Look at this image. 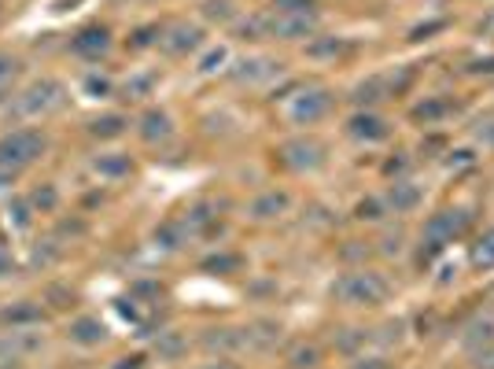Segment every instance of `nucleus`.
Returning <instances> with one entry per match:
<instances>
[{"mask_svg":"<svg viewBox=\"0 0 494 369\" xmlns=\"http://www.w3.org/2000/svg\"><path fill=\"white\" fill-rule=\"evenodd\" d=\"M155 354L163 358V362H177V358H184L188 354V336L184 332H177V329H166V332H159L155 336Z\"/></svg>","mask_w":494,"mask_h":369,"instance_id":"23","label":"nucleus"},{"mask_svg":"<svg viewBox=\"0 0 494 369\" xmlns=\"http://www.w3.org/2000/svg\"><path fill=\"white\" fill-rule=\"evenodd\" d=\"M369 343H373V332H369V329H343V332L336 336V351H343V354H351V358H358Z\"/></svg>","mask_w":494,"mask_h":369,"instance_id":"27","label":"nucleus"},{"mask_svg":"<svg viewBox=\"0 0 494 369\" xmlns=\"http://www.w3.org/2000/svg\"><path fill=\"white\" fill-rule=\"evenodd\" d=\"M280 166H288L291 174H314L325 166V144L318 137H291L280 144Z\"/></svg>","mask_w":494,"mask_h":369,"instance_id":"7","label":"nucleus"},{"mask_svg":"<svg viewBox=\"0 0 494 369\" xmlns=\"http://www.w3.org/2000/svg\"><path fill=\"white\" fill-rule=\"evenodd\" d=\"M92 170L100 174V177H130L133 174V159L130 155H122V152H108V155H96L92 159Z\"/></svg>","mask_w":494,"mask_h":369,"instance_id":"24","label":"nucleus"},{"mask_svg":"<svg viewBox=\"0 0 494 369\" xmlns=\"http://www.w3.org/2000/svg\"><path fill=\"white\" fill-rule=\"evenodd\" d=\"M403 332H406V322H387L380 332H373V343H380V347H399L403 343Z\"/></svg>","mask_w":494,"mask_h":369,"instance_id":"34","label":"nucleus"},{"mask_svg":"<svg viewBox=\"0 0 494 369\" xmlns=\"http://www.w3.org/2000/svg\"><path fill=\"white\" fill-rule=\"evenodd\" d=\"M226 59H229V52H226L222 45H218V48H211V52L204 56V63H200V74H215V70H218Z\"/></svg>","mask_w":494,"mask_h":369,"instance_id":"39","label":"nucleus"},{"mask_svg":"<svg viewBox=\"0 0 494 369\" xmlns=\"http://www.w3.org/2000/svg\"><path fill=\"white\" fill-rule=\"evenodd\" d=\"M347 52H351V45L343 37H310L307 41V56L310 59H340Z\"/></svg>","mask_w":494,"mask_h":369,"instance_id":"25","label":"nucleus"},{"mask_svg":"<svg viewBox=\"0 0 494 369\" xmlns=\"http://www.w3.org/2000/svg\"><path fill=\"white\" fill-rule=\"evenodd\" d=\"M476 34H483V37H494V8L476 23Z\"/></svg>","mask_w":494,"mask_h":369,"instance_id":"46","label":"nucleus"},{"mask_svg":"<svg viewBox=\"0 0 494 369\" xmlns=\"http://www.w3.org/2000/svg\"><path fill=\"white\" fill-rule=\"evenodd\" d=\"M240 266H244L240 255H211V258H204V269L207 273H236Z\"/></svg>","mask_w":494,"mask_h":369,"instance_id":"33","label":"nucleus"},{"mask_svg":"<svg viewBox=\"0 0 494 369\" xmlns=\"http://www.w3.org/2000/svg\"><path fill=\"white\" fill-rule=\"evenodd\" d=\"M159 34H163L159 26H141V30L133 34V41H130V45H133V48H148V45H159Z\"/></svg>","mask_w":494,"mask_h":369,"instance_id":"40","label":"nucleus"},{"mask_svg":"<svg viewBox=\"0 0 494 369\" xmlns=\"http://www.w3.org/2000/svg\"><path fill=\"white\" fill-rule=\"evenodd\" d=\"M403 251H406V233H403V229H387V233L380 237V255L399 258Z\"/></svg>","mask_w":494,"mask_h":369,"instance_id":"30","label":"nucleus"},{"mask_svg":"<svg viewBox=\"0 0 494 369\" xmlns=\"http://www.w3.org/2000/svg\"><path fill=\"white\" fill-rule=\"evenodd\" d=\"M126 115H100V119H92L89 122V133L92 137H100V141H115V137H122L126 133Z\"/></svg>","mask_w":494,"mask_h":369,"instance_id":"26","label":"nucleus"},{"mask_svg":"<svg viewBox=\"0 0 494 369\" xmlns=\"http://www.w3.org/2000/svg\"><path fill=\"white\" fill-rule=\"evenodd\" d=\"M137 133L144 144H166L173 137V119L163 111V108H148L141 119H137Z\"/></svg>","mask_w":494,"mask_h":369,"instance_id":"15","label":"nucleus"},{"mask_svg":"<svg viewBox=\"0 0 494 369\" xmlns=\"http://www.w3.org/2000/svg\"><path fill=\"white\" fill-rule=\"evenodd\" d=\"M200 369H240L233 358H215V362H207V365H200Z\"/></svg>","mask_w":494,"mask_h":369,"instance_id":"51","label":"nucleus"},{"mask_svg":"<svg viewBox=\"0 0 494 369\" xmlns=\"http://www.w3.org/2000/svg\"><path fill=\"white\" fill-rule=\"evenodd\" d=\"M468 229H472V215L465 207H439L436 215H428V222L421 229V240H428V244L447 251L454 240L468 237Z\"/></svg>","mask_w":494,"mask_h":369,"instance_id":"6","label":"nucleus"},{"mask_svg":"<svg viewBox=\"0 0 494 369\" xmlns=\"http://www.w3.org/2000/svg\"><path fill=\"white\" fill-rule=\"evenodd\" d=\"M288 365H291V369H318V365H321V347H318V343H300V347H291Z\"/></svg>","mask_w":494,"mask_h":369,"instance_id":"28","label":"nucleus"},{"mask_svg":"<svg viewBox=\"0 0 494 369\" xmlns=\"http://www.w3.org/2000/svg\"><path fill=\"white\" fill-rule=\"evenodd\" d=\"M41 343H45V336L41 332H34V329H12V332H5L0 336V358H23V354H34V351H41Z\"/></svg>","mask_w":494,"mask_h":369,"instance_id":"16","label":"nucleus"},{"mask_svg":"<svg viewBox=\"0 0 494 369\" xmlns=\"http://www.w3.org/2000/svg\"><path fill=\"white\" fill-rule=\"evenodd\" d=\"M12 269H16V262H12V255L0 248V281H5V277H12Z\"/></svg>","mask_w":494,"mask_h":369,"instance_id":"48","label":"nucleus"},{"mask_svg":"<svg viewBox=\"0 0 494 369\" xmlns=\"http://www.w3.org/2000/svg\"><path fill=\"white\" fill-rule=\"evenodd\" d=\"M351 369H394V362L387 358V354H358L354 362H351Z\"/></svg>","mask_w":494,"mask_h":369,"instance_id":"36","label":"nucleus"},{"mask_svg":"<svg viewBox=\"0 0 494 369\" xmlns=\"http://www.w3.org/2000/svg\"><path fill=\"white\" fill-rule=\"evenodd\" d=\"M465 74H468V78H494V52L468 59V63H465Z\"/></svg>","mask_w":494,"mask_h":369,"instance_id":"35","label":"nucleus"},{"mask_svg":"<svg viewBox=\"0 0 494 369\" xmlns=\"http://www.w3.org/2000/svg\"><path fill=\"white\" fill-rule=\"evenodd\" d=\"M244 332V351H273L280 343V325L269 318H258L251 325H240Z\"/></svg>","mask_w":494,"mask_h":369,"instance_id":"17","label":"nucleus"},{"mask_svg":"<svg viewBox=\"0 0 494 369\" xmlns=\"http://www.w3.org/2000/svg\"><path fill=\"white\" fill-rule=\"evenodd\" d=\"M184 237H188V229H184L181 222H163V226L155 229V244H159V248H166V251L181 248V244H184Z\"/></svg>","mask_w":494,"mask_h":369,"instance_id":"29","label":"nucleus"},{"mask_svg":"<svg viewBox=\"0 0 494 369\" xmlns=\"http://www.w3.org/2000/svg\"><path fill=\"white\" fill-rule=\"evenodd\" d=\"M67 336H70L74 343H81V347H100V343L108 340V325H104L100 318H92V314H81V318L70 322Z\"/></svg>","mask_w":494,"mask_h":369,"instance_id":"18","label":"nucleus"},{"mask_svg":"<svg viewBox=\"0 0 494 369\" xmlns=\"http://www.w3.org/2000/svg\"><path fill=\"white\" fill-rule=\"evenodd\" d=\"M457 111V104H450L447 97H425L421 104H414L410 108V119L417 122V126H439L447 115H454Z\"/></svg>","mask_w":494,"mask_h":369,"instance_id":"20","label":"nucleus"},{"mask_svg":"<svg viewBox=\"0 0 494 369\" xmlns=\"http://www.w3.org/2000/svg\"><path fill=\"white\" fill-rule=\"evenodd\" d=\"M472 137H476L483 148H490V152H494V115L479 119V122H476V130H472Z\"/></svg>","mask_w":494,"mask_h":369,"instance_id":"37","label":"nucleus"},{"mask_svg":"<svg viewBox=\"0 0 494 369\" xmlns=\"http://www.w3.org/2000/svg\"><path fill=\"white\" fill-rule=\"evenodd\" d=\"M384 215H387V207H384L380 196H369V200H362V204L354 207V218H358V222H380Z\"/></svg>","mask_w":494,"mask_h":369,"instance_id":"32","label":"nucleus"},{"mask_svg":"<svg viewBox=\"0 0 494 369\" xmlns=\"http://www.w3.org/2000/svg\"><path fill=\"white\" fill-rule=\"evenodd\" d=\"M332 104H336L332 89H325V85H300L291 97H284V119L291 126H318L321 119H329Z\"/></svg>","mask_w":494,"mask_h":369,"instance_id":"2","label":"nucleus"},{"mask_svg":"<svg viewBox=\"0 0 494 369\" xmlns=\"http://www.w3.org/2000/svg\"><path fill=\"white\" fill-rule=\"evenodd\" d=\"M12 211H16V222L19 226H30V200H16Z\"/></svg>","mask_w":494,"mask_h":369,"instance_id":"45","label":"nucleus"},{"mask_svg":"<svg viewBox=\"0 0 494 369\" xmlns=\"http://www.w3.org/2000/svg\"><path fill=\"white\" fill-rule=\"evenodd\" d=\"M288 207H291V196H288V193H280V189H269V193H262V196H255V200H251L247 215H251L255 222H273V218H280Z\"/></svg>","mask_w":494,"mask_h":369,"instance_id":"19","label":"nucleus"},{"mask_svg":"<svg viewBox=\"0 0 494 369\" xmlns=\"http://www.w3.org/2000/svg\"><path fill=\"white\" fill-rule=\"evenodd\" d=\"M387 296H391V281H387L384 273L365 269V266L347 269V273H340L336 281H332V300H336V303H343V307L369 311V307L387 303Z\"/></svg>","mask_w":494,"mask_h":369,"instance_id":"1","label":"nucleus"},{"mask_svg":"<svg viewBox=\"0 0 494 369\" xmlns=\"http://www.w3.org/2000/svg\"><path fill=\"white\" fill-rule=\"evenodd\" d=\"M30 207L34 211H56L59 207V193L52 189V184H37V189L30 193Z\"/></svg>","mask_w":494,"mask_h":369,"instance_id":"31","label":"nucleus"},{"mask_svg":"<svg viewBox=\"0 0 494 369\" xmlns=\"http://www.w3.org/2000/svg\"><path fill=\"white\" fill-rule=\"evenodd\" d=\"M280 59H269V56H244L233 70H229V78L236 81V85H262V81H273V78H280Z\"/></svg>","mask_w":494,"mask_h":369,"instance_id":"12","label":"nucleus"},{"mask_svg":"<svg viewBox=\"0 0 494 369\" xmlns=\"http://www.w3.org/2000/svg\"><path fill=\"white\" fill-rule=\"evenodd\" d=\"M269 8H277V12H318V0H273Z\"/></svg>","mask_w":494,"mask_h":369,"instance_id":"38","label":"nucleus"},{"mask_svg":"<svg viewBox=\"0 0 494 369\" xmlns=\"http://www.w3.org/2000/svg\"><path fill=\"white\" fill-rule=\"evenodd\" d=\"M468 358H472V369H494V343L476 351V354H468Z\"/></svg>","mask_w":494,"mask_h":369,"instance_id":"44","label":"nucleus"},{"mask_svg":"<svg viewBox=\"0 0 494 369\" xmlns=\"http://www.w3.org/2000/svg\"><path fill=\"white\" fill-rule=\"evenodd\" d=\"M258 37H273V41H310L318 37V12H262L255 16Z\"/></svg>","mask_w":494,"mask_h":369,"instance_id":"4","label":"nucleus"},{"mask_svg":"<svg viewBox=\"0 0 494 369\" xmlns=\"http://www.w3.org/2000/svg\"><path fill=\"white\" fill-rule=\"evenodd\" d=\"M115 369H144V358L141 354H133V358H119V365Z\"/></svg>","mask_w":494,"mask_h":369,"instance_id":"50","label":"nucleus"},{"mask_svg":"<svg viewBox=\"0 0 494 369\" xmlns=\"http://www.w3.org/2000/svg\"><path fill=\"white\" fill-rule=\"evenodd\" d=\"M0 322L12 325V329H34V325H41V322H45V311H41L37 303L23 300V303H16V307H8L5 314H0Z\"/></svg>","mask_w":494,"mask_h":369,"instance_id":"22","label":"nucleus"},{"mask_svg":"<svg viewBox=\"0 0 494 369\" xmlns=\"http://www.w3.org/2000/svg\"><path fill=\"white\" fill-rule=\"evenodd\" d=\"M457 343H461V351H465V354H476V351L490 347V343H494V307L476 311V314L461 325Z\"/></svg>","mask_w":494,"mask_h":369,"instance_id":"10","label":"nucleus"},{"mask_svg":"<svg viewBox=\"0 0 494 369\" xmlns=\"http://www.w3.org/2000/svg\"><path fill=\"white\" fill-rule=\"evenodd\" d=\"M12 177H16V174H8V170H0V189H5V184H12Z\"/></svg>","mask_w":494,"mask_h":369,"instance_id":"52","label":"nucleus"},{"mask_svg":"<svg viewBox=\"0 0 494 369\" xmlns=\"http://www.w3.org/2000/svg\"><path fill=\"white\" fill-rule=\"evenodd\" d=\"M85 92H89V97H108V92H111V81L89 74V78H85Z\"/></svg>","mask_w":494,"mask_h":369,"instance_id":"42","label":"nucleus"},{"mask_svg":"<svg viewBox=\"0 0 494 369\" xmlns=\"http://www.w3.org/2000/svg\"><path fill=\"white\" fill-rule=\"evenodd\" d=\"M468 266H472L476 273H490V269H494V226L483 229V233L468 244Z\"/></svg>","mask_w":494,"mask_h":369,"instance_id":"21","label":"nucleus"},{"mask_svg":"<svg viewBox=\"0 0 494 369\" xmlns=\"http://www.w3.org/2000/svg\"><path fill=\"white\" fill-rule=\"evenodd\" d=\"M70 52L96 63V59H104L111 52V30L100 26V23H92V26H81L74 37H70Z\"/></svg>","mask_w":494,"mask_h":369,"instance_id":"11","label":"nucleus"},{"mask_svg":"<svg viewBox=\"0 0 494 369\" xmlns=\"http://www.w3.org/2000/svg\"><path fill=\"white\" fill-rule=\"evenodd\" d=\"M207 16L229 23V19H233V5H229V0H211V5H207Z\"/></svg>","mask_w":494,"mask_h":369,"instance_id":"43","label":"nucleus"},{"mask_svg":"<svg viewBox=\"0 0 494 369\" xmlns=\"http://www.w3.org/2000/svg\"><path fill=\"white\" fill-rule=\"evenodd\" d=\"M63 104H67V89H63V81L41 78V81L26 85L19 97L12 100V111H16L19 119H45V115H52V111H59Z\"/></svg>","mask_w":494,"mask_h":369,"instance_id":"5","label":"nucleus"},{"mask_svg":"<svg viewBox=\"0 0 494 369\" xmlns=\"http://www.w3.org/2000/svg\"><path fill=\"white\" fill-rule=\"evenodd\" d=\"M204 45H207V34H204V26H195V23H170L159 34V48L170 59H184L192 52H200Z\"/></svg>","mask_w":494,"mask_h":369,"instance_id":"8","label":"nucleus"},{"mask_svg":"<svg viewBox=\"0 0 494 369\" xmlns=\"http://www.w3.org/2000/svg\"><path fill=\"white\" fill-rule=\"evenodd\" d=\"M155 85V74H144V78H133L126 81V97H148V89Z\"/></svg>","mask_w":494,"mask_h":369,"instance_id":"41","label":"nucleus"},{"mask_svg":"<svg viewBox=\"0 0 494 369\" xmlns=\"http://www.w3.org/2000/svg\"><path fill=\"white\" fill-rule=\"evenodd\" d=\"M48 141L41 130L34 126H23V130H12L0 137V170H8V174H23L26 166H34L41 155H45Z\"/></svg>","mask_w":494,"mask_h":369,"instance_id":"3","label":"nucleus"},{"mask_svg":"<svg viewBox=\"0 0 494 369\" xmlns=\"http://www.w3.org/2000/svg\"><path fill=\"white\" fill-rule=\"evenodd\" d=\"M200 347L211 351V354L229 358V354H236V351H244V332L233 329V325H211V329L200 332Z\"/></svg>","mask_w":494,"mask_h":369,"instance_id":"14","label":"nucleus"},{"mask_svg":"<svg viewBox=\"0 0 494 369\" xmlns=\"http://www.w3.org/2000/svg\"><path fill=\"white\" fill-rule=\"evenodd\" d=\"M347 137L365 141V144H380V141L391 137V122L384 115H376V111H354L347 119Z\"/></svg>","mask_w":494,"mask_h":369,"instance_id":"13","label":"nucleus"},{"mask_svg":"<svg viewBox=\"0 0 494 369\" xmlns=\"http://www.w3.org/2000/svg\"><path fill=\"white\" fill-rule=\"evenodd\" d=\"M12 74H16V59L12 56H0V81L12 78Z\"/></svg>","mask_w":494,"mask_h":369,"instance_id":"49","label":"nucleus"},{"mask_svg":"<svg viewBox=\"0 0 494 369\" xmlns=\"http://www.w3.org/2000/svg\"><path fill=\"white\" fill-rule=\"evenodd\" d=\"M443 26H447L443 19H439V23H425V26H417V30L410 34V37H414V41H421V37H428V34H436V30H443Z\"/></svg>","mask_w":494,"mask_h":369,"instance_id":"47","label":"nucleus"},{"mask_svg":"<svg viewBox=\"0 0 494 369\" xmlns=\"http://www.w3.org/2000/svg\"><path fill=\"white\" fill-rule=\"evenodd\" d=\"M380 200H384L387 215H414L425 204V193H421V184H414L410 177H394Z\"/></svg>","mask_w":494,"mask_h":369,"instance_id":"9","label":"nucleus"}]
</instances>
